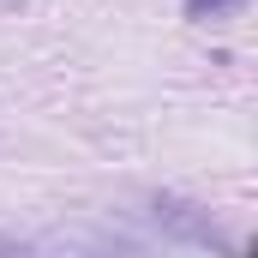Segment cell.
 <instances>
[{
    "mask_svg": "<svg viewBox=\"0 0 258 258\" xmlns=\"http://www.w3.org/2000/svg\"><path fill=\"white\" fill-rule=\"evenodd\" d=\"M150 222L162 228V234H174V240H186V246H204V252H222L234 258V234H222V222L204 210V204H186V198H150Z\"/></svg>",
    "mask_w": 258,
    "mask_h": 258,
    "instance_id": "obj_1",
    "label": "cell"
},
{
    "mask_svg": "<svg viewBox=\"0 0 258 258\" xmlns=\"http://www.w3.org/2000/svg\"><path fill=\"white\" fill-rule=\"evenodd\" d=\"M72 258H144L132 240L120 234H90V228H72Z\"/></svg>",
    "mask_w": 258,
    "mask_h": 258,
    "instance_id": "obj_2",
    "label": "cell"
},
{
    "mask_svg": "<svg viewBox=\"0 0 258 258\" xmlns=\"http://www.w3.org/2000/svg\"><path fill=\"white\" fill-rule=\"evenodd\" d=\"M240 0H186V18H222V12H234Z\"/></svg>",
    "mask_w": 258,
    "mask_h": 258,
    "instance_id": "obj_3",
    "label": "cell"
}]
</instances>
